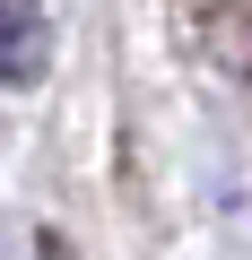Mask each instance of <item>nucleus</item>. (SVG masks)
Returning a JSON list of instances; mask_svg holds the SVG:
<instances>
[{
    "mask_svg": "<svg viewBox=\"0 0 252 260\" xmlns=\"http://www.w3.org/2000/svg\"><path fill=\"white\" fill-rule=\"evenodd\" d=\"M52 61V18L44 0H0V87H35Z\"/></svg>",
    "mask_w": 252,
    "mask_h": 260,
    "instance_id": "1",
    "label": "nucleus"
},
{
    "mask_svg": "<svg viewBox=\"0 0 252 260\" xmlns=\"http://www.w3.org/2000/svg\"><path fill=\"white\" fill-rule=\"evenodd\" d=\"M35 260H78V251H70L61 234H44V243H35Z\"/></svg>",
    "mask_w": 252,
    "mask_h": 260,
    "instance_id": "2",
    "label": "nucleus"
}]
</instances>
